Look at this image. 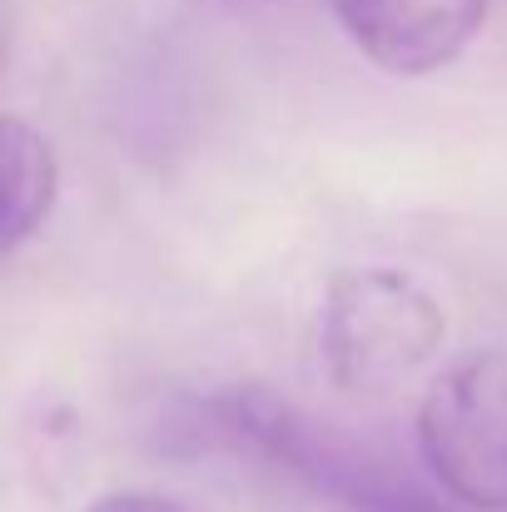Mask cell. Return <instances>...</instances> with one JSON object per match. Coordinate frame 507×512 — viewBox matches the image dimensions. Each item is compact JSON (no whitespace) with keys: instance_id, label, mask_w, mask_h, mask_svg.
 I'll list each match as a JSON object with an SVG mask.
<instances>
[{"instance_id":"4","label":"cell","mask_w":507,"mask_h":512,"mask_svg":"<svg viewBox=\"0 0 507 512\" xmlns=\"http://www.w3.org/2000/svg\"><path fill=\"white\" fill-rule=\"evenodd\" d=\"M343 35L378 70L418 80L453 65L483 30L488 0H329Z\"/></svg>"},{"instance_id":"3","label":"cell","mask_w":507,"mask_h":512,"mask_svg":"<svg viewBox=\"0 0 507 512\" xmlns=\"http://www.w3.org/2000/svg\"><path fill=\"white\" fill-rule=\"evenodd\" d=\"M418 453L453 503L507 512V353L458 358L428 383Z\"/></svg>"},{"instance_id":"1","label":"cell","mask_w":507,"mask_h":512,"mask_svg":"<svg viewBox=\"0 0 507 512\" xmlns=\"http://www.w3.org/2000/svg\"><path fill=\"white\" fill-rule=\"evenodd\" d=\"M194 418L204 423V438L284 468L334 512H448L408 473H398L363 443H348L329 423L309 418L304 408L259 383H234L199 398Z\"/></svg>"},{"instance_id":"5","label":"cell","mask_w":507,"mask_h":512,"mask_svg":"<svg viewBox=\"0 0 507 512\" xmlns=\"http://www.w3.org/2000/svg\"><path fill=\"white\" fill-rule=\"evenodd\" d=\"M0 174H5V214H0V249L15 254L25 239L45 229L60 199V160L45 130L25 125L20 115L0 120Z\"/></svg>"},{"instance_id":"2","label":"cell","mask_w":507,"mask_h":512,"mask_svg":"<svg viewBox=\"0 0 507 512\" xmlns=\"http://www.w3.org/2000/svg\"><path fill=\"white\" fill-rule=\"evenodd\" d=\"M443 304L403 269L368 264L329 279L319 309L324 373L348 393H393L443 348Z\"/></svg>"},{"instance_id":"6","label":"cell","mask_w":507,"mask_h":512,"mask_svg":"<svg viewBox=\"0 0 507 512\" xmlns=\"http://www.w3.org/2000/svg\"><path fill=\"white\" fill-rule=\"evenodd\" d=\"M85 512H194L179 498H165V493H110V498H95Z\"/></svg>"}]
</instances>
